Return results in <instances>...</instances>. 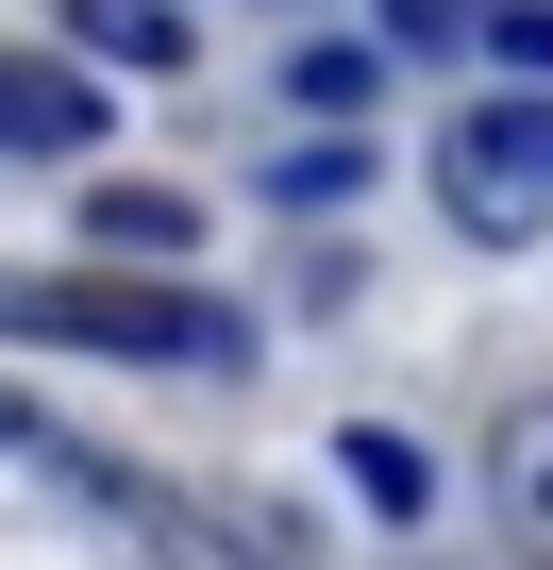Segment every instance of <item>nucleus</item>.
Listing matches in <instances>:
<instances>
[{
	"label": "nucleus",
	"instance_id": "nucleus-1",
	"mask_svg": "<svg viewBox=\"0 0 553 570\" xmlns=\"http://www.w3.org/2000/svg\"><path fill=\"white\" fill-rule=\"evenodd\" d=\"M0 336L51 353H135V370H251V320L168 268H0Z\"/></svg>",
	"mask_w": 553,
	"mask_h": 570
},
{
	"label": "nucleus",
	"instance_id": "nucleus-5",
	"mask_svg": "<svg viewBox=\"0 0 553 570\" xmlns=\"http://www.w3.org/2000/svg\"><path fill=\"white\" fill-rule=\"evenodd\" d=\"M85 235H101L118 268H168L201 218H185V185H85Z\"/></svg>",
	"mask_w": 553,
	"mask_h": 570
},
{
	"label": "nucleus",
	"instance_id": "nucleus-7",
	"mask_svg": "<svg viewBox=\"0 0 553 570\" xmlns=\"http://www.w3.org/2000/svg\"><path fill=\"white\" fill-rule=\"evenodd\" d=\"M68 35L101 68H185V0H68Z\"/></svg>",
	"mask_w": 553,
	"mask_h": 570
},
{
	"label": "nucleus",
	"instance_id": "nucleus-12",
	"mask_svg": "<svg viewBox=\"0 0 553 570\" xmlns=\"http://www.w3.org/2000/svg\"><path fill=\"white\" fill-rule=\"evenodd\" d=\"M386 35H419V51H470V35H486V0H386Z\"/></svg>",
	"mask_w": 553,
	"mask_h": 570
},
{
	"label": "nucleus",
	"instance_id": "nucleus-8",
	"mask_svg": "<svg viewBox=\"0 0 553 570\" xmlns=\"http://www.w3.org/2000/svg\"><path fill=\"white\" fill-rule=\"evenodd\" d=\"M135 537H151V570H268V537H251V520H201V503H168V487H151V520H135Z\"/></svg>",
	"mask_w": 553,
	"mask_h": 570
},
{
	"label": "nucleus",
	"instance_id": "nucleus-11",
	"mask_svg": "<svg viewBox=\"0 0 553 570\" xmlns=\"http://www.w3.org/2000/svg\"><path fill=\"white\" fill-rule=\"evenodd\" d=\"M486 51H503V68H536V85H553V0H486Z\"/></svg>",
	"mask_w": 553,
	"mask_h": 570
},
{
	"label": "nucleus",
	"instance_id": "nucleus-2",
	"mask_svg": "<svg viewBox=\"0 0 553 570\" xmlns=\"http://www.w3.org/2000/svg\"><path fill=\"white\" fill-rule=\"evenodd\" d=\"M436 218L470 252H536L553 235V101H470L436 135Z\"/></svg>",
	"mask_w": 553,
	"mask_h": 570
},
{
	"label": "nucleus",
	"instance_id": "nucleus-10",
	"mask_svg": "<svg viewBox=\"0 0 553 570\" xmlns=\"http://www.w3.org/2000/svg\"><path fill=\"white\" fill-rule=\"evenodd\" d=\"M268 185H286V202H353V185H369V151H353V118H336L319 151H286V168H268Z\"/></svg>",
	"mask_w": 553,
	"mask_h": 570
},
{
	"label": "nucleus",
	"instance_id": "nucleus-9",
	"mask_svg": "<svg viewBox=\"0 0 553 570\" xmlns=\"http://www.w3.org/2000/svg\"><path fill=\"white\" fill-rule=\"evenodd\" d=\"M369 85H386L369 51H303V68H286V101H303V118H369Z\"/></svg>",
	"mask_w": 553,
	"mask_h": 570
},
{
	"label": "nucleus",
	"instance_id": "nucleus-3",
	"mask_svg": "<svg viewBox=\"0 0 553 570\" xmlns=\"http://www.w3.org/2000/svg\"><path fill=\"white\" fill-rule=\"evenodd\" d=\"M101 85L68 68V51H0V168H68V151H101Z\"/></svg>",
	"mask_w": 553,
	"mask_h": 570
},
{
	"label": "nucleus",
	"instance_id": "nucleus-4",
	"mask_svg": "<svg viewBox=\"0 0 553 570\" xmlns=\"http://www.w3.org/2000/svg\"><path fill=\"white\" fill-rule=\"evenodd\" d=\"M486 520H503V537H520V553L553 570V386L486 420Z\"/></svg>",
	"mask_w": 553,
	"mask_h": 570
},
{
	"label": "nucleus",
	"instance_id": "nucleus-6",
	"mask_svg": "<svg viewBox=\"0 0 553 570\" xmlns=\"http://www.w3.org/2000/svg\"><path fill=\"white\" fill-rule=\"evenodd\" d=\"M336 470L369 487V520H436V453H419V436H386V420H353V436H336Z\"/></svg>",
	"mask_w": 553,
	"mask_h": 570
}]
</instances>
